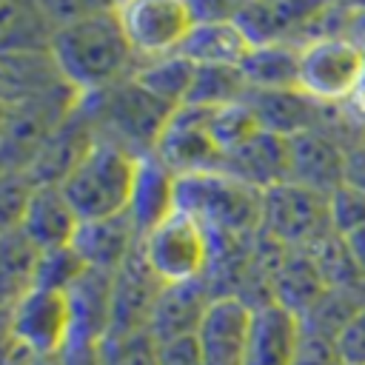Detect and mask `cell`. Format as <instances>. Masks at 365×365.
Returning <instances> with one entry per match:
<instances>
[{"label": "cell", "mask_w": 365, "mask_h": 365, "mask_svg": "<svg viewBox=\"0 0 365 365\" xmlns=\"http://www.w3.org/2000/svg\"><path fill=\"white\" fill-rule=\"evenodd\" d=\"M331 225H334V234L339 237H348L359 228H365V191L362 188H354L348 182H342L331 197Z\"/></svg>", "instance_id": "e575fe53"}, {"label": "cell", "mask_w": 365, "mask_h": 365, "mask_svg": "<svg viewBox=\"0 0 365 365\" xmlns=\"http://www.w3.org/2000/svg\"><path fill=\"white\" fill-rule=\"evenodd\" d=\"M0 66L3 106L48 94L51 88L66 83L51 51H9L0 57Z\"/></svg>", "instance_id": "cb8c5ba5"}, {"label": "cell", "mask_w": 365, "mask_h": 365, "mask_svg": "<svg viewBox=\"0 0 365 365\" xmlns=\"http://www.w3.org/2000/svg\"><path fill=\"white\" fill-rule=\"evenodd\" d=\"M54 31L57 26L48 14V6H40V3H6L3 6V26H0L3 54L51 51Z\"/></svg>", "instance_id": "4316f807"}, {"label": "cell", "mask_w": 365, "mask_h": 365, "mask_svg": "<svg viewBox=\"0 0 365 365\" xmlns=\"http://www.w3.org/2000/svg\"><path fill=\"white\" fill-rule=\"evenodd\" d=\"M225 174L268 191L279 182H288V137L257 131L248 143L225 157Z\"/></svg>", "instance_id": "603a6c76"}, {"label": "cell", "mask_w": 365, "mask_h": 365, "mask_svg": "<svg viewBox=\"0 0 365 365\" xmlns=\"http://www.w3.org/2000/svg\"><path fill=\"white\" fill-rule=\"evenodd\" d=\"M83 94L63 83L51 88L48 94L20 100V103H6L3 106V171H26L46 140L63 125V120L77 108Z\"/></svg>", "instance_id": "5b68a950"}, {"label": "cell", "mask_w": 365, "mask_h": 365, "mask_svg": "<svg viewBox=\"0 0 365 365\" xmlns=\"http://www.w3.org/2000/svg\"><path fill=\"white\" fill-rule=\"evenodd\" d=\"M291 365H345V362L339 356V348H336L334 336L302 328L299 345H297V354H294Z\"/></svg>", "instance_id": "8d00e7d4"}, {"label": "cell", "mask_w": 365, "mask_h": 365, "mask_svg": "<svg viewBox=\"0 0 365 365\" xmlns=\"http://www.w3.org/2000/svg\"><path fill=\"white\" fill-rule=\"evenodd\" d=\"M100 365H160V342L151 331L108 334L97 345Z\"/></svg>", "instance_id": "1f68e13d"}, {"label": "cell", "mask_w": 365, "mask_h": 365, "mask_svg": "<svg viewBox=\"0 0 365 365\" xmlns=\"http://www.w3.org/2000/svg\"><path fill=\"white\" fill-rule=\"evenodd\" d=\"M83 106L94 123L97 140L114 143L134 157H148L157 151V143L177 111L143 88L134 77L111 88L83 94Z\"/></svg>", "instance_id": "7a4b0ae2"}, {"label": "cell", "mask_w": 365, "mask_h": 365, "mask_svg": "<svg viewBox=\"0 0 365 365\" xmlns=\"http://www.w3.org/2000/svg\"><path fill=\"white\" fill-rule=\"evenodd\" d=\"M3 336L29 348L34 356H60L71 339V305L66 291L31 288L3 311Z\"/></svg>", "instance_id": "9c48e42d"}, {"label": "cell", "mask_w": 365, "mask_h": 365, "mask_svg": "<svg viewBox=\"0 0 365 365\" xmlns=\"http://www.w3.org/2000/svg\"><path fill=\"white\" fill-rule=\"evenodd\" d=\"M140 248L151 271L163 279V285L208 279L214 259L211 231L182 211H174L168 220H163L140 242Z\"/></svg>", "instance_id": "ba28073f"}, {"label": "cell", "mask_w": 365, "mask_h": 365, "mask_svg": "<svg viewBox=\"0 0 365 365\" xmlns=\"http://www.w3.org/2000/svg\"><path fill=\"white\" fill-rule=\"evenodd\" d=\"M51 57L63 80L80 94H94L131 80L140 66V57L123 31L117 6L106 3H86L77 17L57 26Z\"/></svg>", "instance_id": "6da1fadb"}, {"label": "cell", "mask_w": 365, "mask_h": 365, "mask_svg": "<svg viewBox=\"0 0 365 365\" xmlns=\"http://www.w3.org/2000/svg\"><path fill=\"white\" fill-rule=\"evenodd\" d=\"M251 48H254V43L245 37V31L237 26V20L231 14V17L197 20L177 54L194 66L240 68Z\"/></svg>", "instance_id": "d6986e66"}, {"label": "cell", "mask_w": 365, "mask_h": 365, "mask_svg": "<svg viewBox=\"0 0 365 365\" xmlns=\"http://www.w3.org/2000/svg\"><path fill=\"white\" fill-rule=\"evenodd\" d=\"M117 14L140 63L177 54L182 40L197 23L191 3H180V0L117 3Z\"/></svg>", "instance_id": "30bf717a"}, {"label": "cell", "mask_w": 365, "mask_h": 365, "mask_svg": "<svg viewBox=\"0 0 365 365\" xmlns=\"http://www.w3.org/2000/svg\"><path fill=\"white\" fill-rule=\"evenodd\" d=\"M194 71H197L194 63H188L180 54H171V57H160V60H143L134 71V80L143 88H148L154 97L168 103L171 108H182L188 103Z\"/></svg>", "instance_id": "f1b7e54d"}, {"label": "cell", "mask_w": 365, "mask_h": 365, "mask_svg": "<svg viewBox=\"0 0 365 365\" xmlns=\"http://www.w3.org/2000/svg\"><path fill=\"white\" fill-rule=\"evenodd\" d=\"M140 234L128 214L120 217H106V220H88L80 222L74 234V251L86 259L88 268L100 271H117L137 248H140Z\"/></svg>", "instance_id": "7402d4cb"}, {"label": "cell", "mask_w": 365, "mask_h": 365, "mask_svg": "<svg viewBox=\"0 0 365 365\" xmlns=\"http://www.w3.org/2000/svg\"><path fill=\"white\" fill-rule=\"evenodd\" d=\"M328 291V282L311 251H288L282 268L274 279V302L291 311L294 317H305Z\"/></svg>", "instance_id": "d4e9b609"}, {"label": "cell", "mask_w": 365, "mask_h": 365, "mask_svg": "<svg viewBox=\"0 0 365 365\" xmlns=\"http://www.w3.org/2000/svg\"><path fill=\"white\" fill-rule=\"evenodd\" d=\"M160 365H205L197 336H180L160 342Z\"/></svg>", "instance_id": "f35d334b"}, {"label": "cell", "mask_w": 365, "mask_h": 365, "mask_svg": "<svg viewBox=\"0 0 365 365\" xmlns=\"http://www.w3.org/2000/svg\"><path fill=\"white\" fill-rule=\"evenodd\" d=\"M177 211L200 220L211 234L251 240L262 225V191L225 174L177 177Z\"/></svg>", "instance_id": "3957f363"}, {"label": "cell", "mask_w": 365, "mask_h": 365, "mask_svg": "<svg viewBox=\"0 0 365 365\" xmlns=\"http://www.w3.org/2000/svg\"><path fill=\"white\" fill-rule=\"evenodd\" d=\"M254 308L240 297H217L197 331L205 365H245Z\"/></svg>", "instance_id": "5bb4252c"}, {"label": "cell", "mask_w": 365, "mask_h": 365, "mask_svg": "<svg viewBox=\"0 0 365 365\" xmlns=\"http://www.w3.org/2000/svg\"><path fill=\"white\" fill-rule=\"evenodd\" d=\"M37 182L29 177V171H3V182H0V214H3V231L17 228L29 200L34 194Z\"/></svg>", "instance_id": "836d02e7"}, {"label": "cell", "mask_w": 365, "mask_h": 365, "mask_svg": "<svg viewBox=\"0 0 365 365\" xmlns=\"http://www.w3.org/2000/svg\"><path fill=\"white\" fill-rule=\"evenodd\" d=\"M345 242H348V248H351V254H354L356 265L365 271V228H359V231L348 234V237H345Z\"/></svg>", "instance_id": "b9f144b4"}, {"label": "cell", "mask_w": 365, "mask_h": 365, "mask_svg": "<svg viewBox=\"0 0 365 365\" xmlns=\"http://www.w3.org/2000/svg\"><path fill=\"white\" fill-rule=\"evenodd\" d=\"M31 365H63V362H60V356H40Z\"/></svg>", "instance_id": "7bdbcfd3"}, {"label": "cell", "mask_w": 365, "mask_h": 365, "mask_svg": "<svg viewBox=\"0 0 365 365\" xmlns=\"http://www.w3.org/2000/svg\"><path fill=\"white\" fill-rule=\"evenodd\" d=\"M248 97V83L240 68H222V66H197L194 83L188 91L185 106L200 108H220L231 106Z\"/></svg>", "instance_id": "f546056e"}, {"label": "cell", "mask_w": 365, "mask_h": 365, "mask_svg": "<svg viewBox=\"0 0 365 365\" xmlns=\"http://www.w3.org/2000/svg\"><path fill=\"white\" fill-rule=\"evenodd\" d=\"M365 74V46L348 34H322L299 46V91L322 106H345Z\"/></svg>", "instance_id": "8992f818"}, {"label": "cell", "mask_w": 365, "mask_h": 365, "mask_svg": "<svg viewBox=\"0 0 365 365\" xmlns=\"http://www.w3.org/2000/svg\"><path fill=\"white\" fill-rule=\"evenodd\" d=\"M66 294H68V305H71L68 345H100L111 328L114 274L88 268Z\"/></svg>", "instance_id": "2e32d148"}, {"label": "cell", "mask_w": 365, "mask_h": 365, "mask_svg": "<svg viewBox=\"0 0 365 365\" xmlns=\"http://www.w3.org/2000/svg\"><path fill=\"white\" fill-rule=\"evenodd\" d=\"M88 271L86 259L74 251V245L43 251L34 274V288H48V291H68L83 274Z\"/></svg>", "instance_id": "d6a6232c"}, {"label": "cell", "mask_w": 365, "mask_h": 365, "mask_svg": "<svg viewBox=\"0 0 365 365\" xmlns=\"http://www.w3.org/2000/svg\"><path fill=\"white\" fill-rule=\"evenodd\" d=\"M259 231L288 251H311L334 234L328 194L297 182H279L262 191Z\"/></svg>", "instance_id": "52a82bcc"}, {"label": "cell", "mask_w": 365, "mask_h": 365, "mask_svg": "<svg viewBox=\"0 0 365 365\" xmlns=\"http://www.w3.org/2000/svg\"><path fill=\"white\" fill-rule=\"evenodd\" d=\"M288 182L328 197L345 182V151L331 128H311L288 137Z\"/></svg>", "instance_id": "4fadbf2b"}, {"label": "cell", "mask_w": 365, "mask_h": 365, "mask_svg": "<svg viewBox=\"0 0 365 365\" xmlns=\"http://www.w3.org/2000/svg\"><path fill=\"white\" fill-rule=\"evenodd\" d=\"M140 157L125 148L97 140L91 151L74 165V171L60 182L80 222L120 217L128 211Z\"/></svg>", "instance_id": "277c9868"}, {"label": "cell", "mask_w": 365, "mask_h": 365, "mask_svg": "<svg viewBox=\"0 0 365 365\" xmlns=\"http://www.w3.org/2000/svg\"><path fill=\"white\" fill-rule=\"evenodd\" d=\"M336 348L345 365H365V308L336 334Z\"/></svg>", "instance_id": "74e56055"}, {"label": "cell", "mask_w": 365, "mask_h": 365, "mask_svg": "<svg viewBox=\"0 0 365 365\" xmlns=\"http://www.w3.org/2000/svg\"><path fill=\"white\" fill-rule=\"evenodd\" d=\"M177 211V174L157 157H140L137 180L128 202V220L134 222L140 240H145L163 220Z\"/></svg>", "instance_id": "e0dca14e"}, {"label": "cell", "mask_w": 365, "mask_h": 365, "mask_svg": "<svg viewBox=\"0 0 365 365\" xmlns=\"http://www.w3.org/2000/svg\"><path fill=\"white\" fill-rule=\"evenodd\" d=\"M94 143H97V131L80 100L77 108L63 120V125L46 140V145L26 171L37 185H60L74 171V165L91 151Z\"/></svg>", "instance_id": "9a60e30c"}, {"label": "cell", "mask_w": 365, "mask_h": 365, "mask_svg": "<svg viewBox=\"0 0 365 365\" xmlns=\"http://www.w3.org/2000/svg\"><path fill=\"white\" fill-rule=\"evenodd\" d=\"M302 322L277 302L254 308L245 365H291L299 345Z\"/></svg>", "instance_id": "44dd1931"}, {"label": "cell", "mask_w": 365, "mask_h": 365, "mask_svg": "<svg viewBox=\"0 0 365 365\" xmlns=\"http://www.w3.org/2000/svg\"><path fill=\"white\" fill-rule=\"evenodd\" d=\"M154 154L177 177L225 168V157L211 134V111L200 106H182L174 111Z\"/></svg>", "instance_id": "8fae6325"}, {"label": "cell", "mask_w": 365, "mask_h": 365, "mask_svg": "<svg viewBox=\"0 0 365 365\" xmlns=\"http://www.w3.org/2000/svg\"><path fill=\"white\" fill-rule=\"evenodd\" d=\"M217 294L211 291L208 279L200 282H182V285H165L151 319V334L157 342L180 339V336H197L211 302Z\"/></svg>", "instance_id": "ffe728a7"}, {"label": "cell", "mask_w": 365, "mask_h": 365, "mask_svg": "<svg viewBox=\"0 0 365 365\" xmlns=\"http://www.w3.org/2000/svg\"><path fill=\"white\" fill-rule=\"evenodd\" d=\"M336 137L345 151V182L365 191V125L348 120Z\"/></svg>", "instance_id": "d590c367"}, {"label": "cell", "mask_w": 365, "mask_h": 365, "mask_svg": "<svg viewBox=\"0 0 365 365\" xmlns=\"http://www.w3.org/2000/svg\"><path fill=\"white\" fill-rule=\"evenodd\" d=\"M240 71L248 83V91H294L299 88V46H254L242 60Z\"/></svg>", "instance_id": "484cf974"}, {"label": "cell", "mask_w": 365, "mask_h": 365, "mask_svg": "<svg viewBox=\"0 0 365 365\" xmlns=\"http://www.w3.org/2000/svg\"><path fill=\"white\" fill-rule=\"evenodd\" d=\"M60 362L63 365H100L97 345H68L60 354Z\"/></svg>", "instance_id": "ab89813d"}, {"label": "cell", "mask_w": 365, "mask_h": 365, "mask_svg": "<svg viewBox=\"0 0 365 365\" xmlns=\"http://www.w3.org/2000/svg\"><path fill=\"white\" fill-rule=\"evenodd\" d=\"M208 111H211V134H214L222 157H228L242 143H248L257 131H262L254 108L245 100L231 103V106H220V108H208Z\"/></svg>", "instance_id": "4dcf8cb0"}, {"label": "cell", "mask_w": 365, "mask_h": 365, "mask_svg": "<svg viewBox=\"0 0 365 365\" xmlns=\"http://www.w3.org/2000/svg\"><path fill=\"white\" fill-rule=\"evenodd\" d=\"M40 248L20 231H3L0 242V291H3V311L11 308L23 294L34 288V274L40 262Z\"/></svg>", "instance_id": "83f0119b"}, {"label": "cell", "mask_w": 365, "mask_h": 365, "mask_svg": "<svg viewBox=\"0 0 365 365\" xmlns=\"http://www.w3.org/2000/svg\"><path fill=\"white\" fill-rule=\"evenodd\" d=\"M345 111H348V117H351L354 123L365 125V74H362V83H359V88L354 91V97L345 103Z\"/></svg>", "instance_id": "60d3db41"}, {"label": "cell", "mask_w": 365, "mask_h": 365, "mask_svg": "<svg viewBox=\"0 0 365 365\" xmlns=\"http://www.w3.org/2000/svg\"><path fill=\"white\" fill-rule=\"evenodd\" d=\"M17 228L40 251H54V248H66L74 242L80 217L71 208V202L60 185H37Z\"/></svg>", "instance_id": "ac0fdd59"}, {"label": "cell", "mask_w": 365, "mask_h": 365, "mask_svg": "<svg viewBox=\"0 0 365 365\" xmlns=\"http://www.w3.org/2000/svg\"><path fill=\"white\" fill-rule=\"evenodd\" d=\"M163 279L151 271L137 248L117 271H114V305H111V328L108 334H131L151 331V319L163 294ZM106 334V336H108Z\"/></svg>", "instance_id": "7c38bea8"}]
</instances>
